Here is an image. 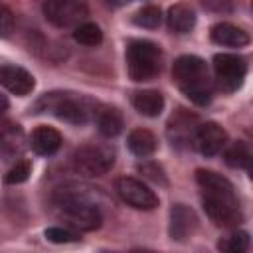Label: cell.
Masks as SVG:
<instances>
[{
  "instance_id": "obj_7",
  "label": "cell",
  "mask_w": 253,
  "mask_h": 253,
  "mask_svg": "<svg viewBox=\"0 0 253 253\" xmlns=\"http://www.w3.org/2000/svg\"><path fill=\"white\" fill-rule=\"evenodd\" d=\"M42 12L45 20L55 28L79 26L89 16V8L85 0H45Z\"/></svg>"
},
{
  "instance_id": "obj_19",
  "label": "cell",
  "mask_w": 253,
  "mask_h": 253,
  "mask_svg": "<svg viewBox=\"0 0 253 253\" xmlns=\"http://www.w3.org/2000/svg\"><path fill=\"white\" fill-rule=\"evenodd\" d=\"M123 115H121V111L119 109H115V107H107V109H103L99 115H97V128H99V132L103 134V136H107V138H113V136H117L121 130H123Z\"/></svg>"
},
{
  "instance_id": "obj_27",
  "label": "cell",
  "mask_w": 253,
  "mask_h": 253,
  "mask_svg": "<svg viewBox=\"0 0 253 253\" xmlns=\"http://www.w3.org/2000/svg\"><path fill=\"white\" fill-rule=\"evenodd\" d=\"M14 32V14L0 2V38H8Z\"/></svg>"
},
{
  "instance_id": "obj_17",
  "label": "cell",
  "mask_w": 253,
  "mask_h": 253,
  "mask_svg": "<svg viewBox=\"0 0 253 253\" xmlns=\"http://www.w3.org/2000/svg\"><path fill=\"white\" fill-rule=\"evenodd\" d=\"M132 107L144 117H158L164 111V97L154 89H142L132 95Z\"/></svg>"
},
{
  "instance_id": "obj_22",
  "label": "cell",
  "mask_w": 253,
  "mask_h": 253,
  "mask_svg": "<svg viewBox=\"0 0 253 253\" xmlns=\"http://www.w3.org/2000/svg\"><path fill=\"white\" fill-rule=\"evenodd\" d=\"M132 22L136 24V26H140V28H146V30H156L160 24H162V10L158 8V6H144V8H140L136 14H134V18H132Z\"/></svg>"
},
{
  "instance_id": "obj_6",
  "label": "cell",
  "mask_w": 253,
  "mask_h": 253,
  "mask_svg": "<svg viewBox=\"0 0 253 253\" xmlns=\"http://www.w3.org/2000/svg\"><path fill=\"white\" fill-rule=\"evenodd\" d=\"M73 170L81 176L95 178L107 174L115 164V150L103 144H85L73 152Z\"/></svg>"
},
{
  "instance_id": "obj_26",
  "label": "cell",
  "mask_w": 253,
  "mask_h": 253,
  "mask_svg": "<svg viewBox=\"0 0 253 253\" xmlns=\"http://www.w3.org/2000/svg\"><path fill=\"white\" fill-rule=\"evenodd\" d=\"M138 172H142L144 178L152 180V182H160V184H166V178H164V170L162 166H158L156 162H144L138 166Z\"/></svg>"
},
{
  "instance_id": "obj_18",
  "label": "cell",
  "mask_w": 253,
  "mask_h": 253,
  "mask_svg": "<svg viewBox=\"0 0 253 253\" xmlns=\"http://www.w3.org/2000/svg\"><path fill=\"white\" fill-rule=\"evenodd\" d=\"M126 144H128V150L134 156L146 158L156 150V136L148 128H134V130L128 132Z\"/></svg>"
},
{
  "instance_id": "obj_15",
  "label": "cell",
  "mask_w": 253,
  "mask_h": 253,
  "mask_svg": "<svg viewBox=\"0 0 253 253\" xmlns=\"http://www.w3.org/2000/svg\"><path fill=\"white\" fill-rule=\"evenodd\" d=\"M61 134L51 126H38L30 136V146L40 156H51L61 146Z\"/></svg>"
},
{
  "instance_id": "obj_28",
  "label": "cell",
  "mask_w": 253,
  "mask_h": 253,
  "mask_svg": "<svg viewBox=\"0 0 253 253\" xmlns=\"http://www.w3.org/2000/svg\"><path fill=\"white\" fill-rule=\"evenodd\" d=\"M8 105H10V103H8V97L0 93V115H2V113L8 109Z\"/></svg>"
},
{
  "instance_id": "obj_1",
  "label": "cell",
  "mask_w": 253,
  "mask_h": 253,
  "mask_svg": "<svg viewBox=\"0 0 253 253\" xmlns=\"http://www.w3.org/2000/svg\"><path fill=\"white\" fill-rule=\"evenodd\" d=\"M196 182L202 188V206L208 217L215 225L237 227L243 219V213L233 184L225 176L204 168L196 172Z\"/></svg>"
},
{
  "instance_id": "obj_5",
  "label": "cell",
  "mask_w": 253,
  "mask_h": 253,
  "mask_svg": "<svg viewBox=\"0 0 253 253\" xmlns=\"http://www.w3.org/2000/svg\"><path fill=\"white\" fill-rule=\"evenodd\" d=\"M38 109L49 111L59 121H65L69 125H83L89 119V107L87 99L79 97L75 93H49L43 95L38 103Z\"/></svg>"
},
{
  "instance_id": "obj_2",
  "label": "cell",
  "mask_w": 253,
  "mask_h": 253,
  "mask_svg": "<svg viewBox=\"0 0 253 253\" xmlns=\"http://www.w3.org/2000/svg\"><path fill=\"white\" fill-rule=\"evenodd\" d=\"M172 77L180 91L196 105L204 107L213 97V83L208 65L198 55H180L172 65Z\"/></svg>"
},
{
  "instance_id": "obj_4",
  "label": "cell",
  "mask_w": 253,
  "mask_h": 253,
  "mask_svg": "<svg viewBox=\"0 0 253 253\" xmlns=\"http://www.w3.org/2000/svg\"><path fill=\"white\" fill-rule=\"evenodd\" d=\"M162 69V49L148 40H132L126 47V71L136 83L154 79Z\"/></svg>"
},
{
  "instance_id": "obj_10",
  "label": "cell",
  "mask_w": 253,
  "mask_h": 253,
  "mask_svg": "<svg viewBox=\"0 0 253 253\" xmlns=\"http://www.w3.org/2000/svg\"><path fill=\"white\" fill-rule=\"evenodd\" d=\"M200 225V219L196 211L184 204H174L170 208V223H168V233L172 241L184 243L188 241Z\"/></svg>"
},
{
  "instance_id": "obj_25",
  "label": "cell",
  "mask_w": 253,
  "mask_h": 253,
  "mask_svg": "<svg viewBox=\"0 0 253 253\" xmlns=\"http://www.w3.org/2000/svg\"><path fill=\"white\" fill-rule=\"evenodd\" d=\"M43 235L51 243H75V241H79V235L67 227H47Z\"/></svg>"
},
{
  "instance_id": "obj_23",
  "label": "cell",
  "mask_w": 253,
  "mask_h": 253,
  "mask_svg": "<svg viewBox=\"0 0 253 253\" xmlns=\"http://www.w3.org/2000/svg\"><path fill=\"white\" fill-rule=\"evenodd\" d=\"M217 249L227 253H245L249 249V233L247 231H233L231 235L219 239Z\"/></svg>"
},
{
  "instance_id": "obj_12",
  "label": "cell",
  "mask_w": 253,
  "mask_h": 253,
  "mask_svg": "<svg viewBox=\"0 0 253 253\" xmlns=\"http://www.w3.org/2000/svg\"><path fill=\"white\" fill-rule=\"evenodd\" d=\"M0 85L18 97H26L34 91L36 81L28 69L6 63V65H0Z\"/></svg>"
},
{
  "instance_id": "obj_8",
  "label": "cell",
  "mask_w": 253,
  "mask_h": 253,
  "mask_svg": "<svg viewBox=\"0 0 253 253\" xmlns=\"http://www.w3.org/2000/svg\"><path fill=\"white\" fill-rule=\"evenodd\" d=\"M213 71L217 79V87L223 93H233L241 87L247 75V63L237 53H215L213 55Z\"/></svg>"
},
{
  "instance_id": "obj_21",
  "label": "cell",
  "mask_w": 253,
  "mask_h": 253,
  "mask_svg": "<svg viewBox=\"0 0 253 253\" xmlns=\"http://www.w3.org/2000/svg\"><path fill=\"white\" fill-rule=\"evenodd\" d=\"M223 160H225V164H227V166H231V168H247V166H249V162H251L249 146H247L245 142H241V140L233 142V144L225 150Z\"/></svg>"
},
{
  "instance_id": "obj_14",
  "label": "cell",
  "mask_w": 253,
  "mask_h": 253,
  "mask_svg": "<svg viewBox=\"0 0 253 253\" xmlns=\"http://www.w3.org/2000/svg\"><path fill=\"white\" fill-rule=\"evenodd\" d=\"M210 38L217 45L225 47H245L249 43V34L241 30L239 26H233L229 22H219L210 30Z\"/></svg>"
},
{
  "instance_id": "obj_3",
  "label": "cell",
  "mask_w": 253,
  "mask_h": 253,
  "mask_svg": "<svg viewBox=\"0 0 253 253\" xmlns=\"http://www.w3.org/2000/svg\"><path fill=\"white\" fill-rule=\"evenodd\" d=\"M53 204L63 213V217L81 231H93L99 229L103 223V213L95 202H91L87 196L73 192V190H59L53 196Z\"/></svg>"
},
{
  "instance_id": "obj_16",
  "label": "cell",
  "mask_w": 253,
  "mask_h": 253,
  "mask_svg": "<svg viewBox=\"0 0 253 253\" xmlns=\"http://www.w3.org/2000/svg\"><path fill=\"white\" fill-rule=\"evenodd\" d=\"M166 22H168L170 32H174V34H188L196 26V12H194L192 6L184 4V2H178V4L168 8Z\"/></svg>"
},
{
  "instance_id": "obj_11",
  "label": "cell",
  "mask_w": 253,
  "mask_h": 253,
  "mask_svg": "<svg viewBox=\"0 0 253 253\" xmlns=\"http://www.w3.org/2000/svg\"><path fill=\"white\" fill-rule=\"evenodd\" d=\"M227 142V132L217 123H204L194 132V144L204 156H215Z\"/></svg>"
},
{
  "instance_id": "obj_20",
  "label": "cell",
  "mask_w": 253,
  "mask_h": 253,
  "mask_svg": "<svg viewBox=\"0 0 253 253\" xmlns=\"http://www.w3.org/2000/svg\"><path fill=\"white\" fill-rule=\"evenodd\" d=\"M73 40L81 45H87V47H95L103 42V32L97 24L93 22H81L79 26H75L73 30Z\"/></svg>"
},
{
  "instance_id": "obj_9",
  "label": "cell",
  "mask_w": 253,
  "mask_h": 253,
  "mask_svg": "<svg viewBox=\"0 0 253 253\" xmlns=\"http://www.w3.org/2000/svg\"><path fill=\"white\" fill-rule=\"evenodd\" d=\"M115 192L117 196L128 204L134 210H154L158 206V196L154 194V190H150L142 180H136L132 176H121L115 180Z\"/></svg>"
},
{
  "instance_id": "obj_24",
  "label": "cell",
  "mask_w": 253,
  "mask_h": 253,
  "mask_svg": "<svg viewBox=\"0 0 253 253\" xmlns=\"http://www.w3.org/2000/svg\"><path fill=\"white\" fill-rule=\"evenodd\" d=\"M30 174H32V162L30 160H16V164L8 170V174L4 176V182L6 184H10V186H14V184H22V182H26L28 178H30Z\"/></svg>"
},
{
  "instance_id": "obj_13",
  "label": "cell",
  "mask_w": 253,
  "mask_h": 253,
  "mask_svg": "<svg viewBox=\"0 0 253 253\" xmlns=\"http://www.w3.org/2000/svg\"><path fill=\"white\" fill-rule=\"evenodd\" d=\"M26 150V136L20 125H4L0 128V156L4 160H16Z\"/></svg>"
}]
</instances>
